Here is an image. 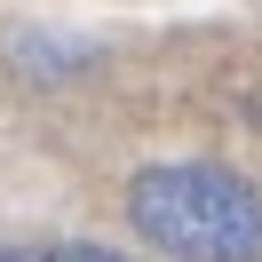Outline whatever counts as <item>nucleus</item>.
I'll list each match as a JSON object with an SVG mask.
<instances>
[{"mask_svg": "<svg viewBox=\"0 0 262 262\" xmlns=\"http://www.w3.org/2000/svg\"><path fill=\"white\" fill-rule=\"evenodd\" d=\"M127 223L175 262H262V183L214 159H159L127 183Z\"/></svg>", "mask_w": 262, "mask_h": 262, "instance_id": "obj_1", "label": "nucleus"}, {"mask_svg": "<svg viewBox=\"0 0 262 262\" xmlns=\"http://www.w3.org/2000/svg\"><path fill=\"white\" fill-rule=\"evenodd\" d=\"M56 262H127V254H112V246H48Z\"/></svg>", "mask_w": 262, "mask_h": 262, "instance_id": "obj_2", "label": "nucleus"}, {"mask_svg": "<svg viewBox=\"0 0 262 262\" xmlns=\"http://www.w3.org/2000/svg\"><path fill=\"white\" fill-rule=\"evenodd\" d=\"M0 262H56V254H40V246H0Z\"/></svg>", "mask_w": 262, "mask_h": 262, "instance_id": "obj_3", "label": "nucleus"}]
</instances>
